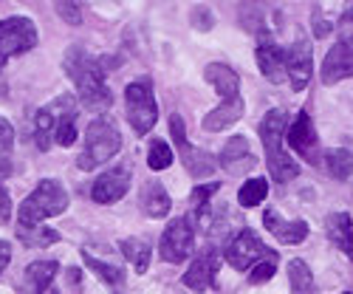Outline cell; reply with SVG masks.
I'll return each mask as SVG.
<instances>
[{
    "instance_id": "cell-4",
    "label": "cell",
    "mask_w": 353,
    "mask_h": 294,
    "mask_svg": "<svg viewBox=\"0 0 353 294\" xmlns=\"http://www.w3.org/2000/svg\"><path fill=\"white\" fill-rule=\"evenodd\" d=\"M68 210V193L57 179H43L34 193L20 204V226H40L54 215H63Z\"/></svg>"
},
{
    "instance_id": "cell-13",
    "label": "cell",
    "mask_w": 353,
    "mask_h": 294,
    "mask_svg": "<svg viewBox=\"0 0 353 294\" xmlns=\"http://www.w3.org/2000/svg\"><path fill=\"white\" fill-rule=\"evenodd\" d=\"M221 269V252L218 249H203L195 255L190 269L184 272V286L192 291H207L215 283V275Z\"/></svg>"
},
{
    "instance_id": "cell-27",
    "label": "cell",
    "mask_w": 353,
    "mask_h": 294,
    "mask_svg": "<svg viewBox=\"0 0 353 294\" xmlns=\"http://www.w3.org/2000/svg\"><path fill=\"white\" fill-rule=\"evenodd\" d=\"M322 164H325V170H328L331 179L345 182V179H350V175H353V153L345 150V147H336V150L325 153Z\"/></svg>"
},
{
    "instance_id": "cell-28",
    "label": "cell",
    "mask_w": 353,
    "mask_h": 294,
    "mask_svg": "<svg viewBox=\"0 0 353 294\" xmlns=\"http://www.w3.org/2000/svg\"><path fill=\"white\" fill-rule=\"evenodd\" d=\"M54 125H57V116H54L51 108L37 110V116H34V139H37L40 150H48V147H51V141H54Z\"/></svg>"
},
{
    "instance_id": "cell-10",
    "label": "cell",
    "mask_w": 353,
    "mask_h": 294,
    "mask_svg": "<svg viewBox=\"0 0 353 294\" xmlns=\"http://www.w3.org/2000/svg\"><path fill=\"white\" fill-rule=\"evenodd\" d=\"M285 136H288V144L294 147V153H297L300 159H305L308 164L322 161L319 136H316V128L311 122L308 110H300L297 116H294V122H288V128H285Z\"/></svg>"
},
{
    "instance_id": "cell-5",
    "label": "cell",
    "mask_w": 353,
    "mask_h": 294,
    "mask_svg": "<svg viewBox=\"0 0 353 294\" xmlns=\"http://www.w3.org/2000/svg\"><path fill=\"white\" fill-rule=\"evenodd\" d=\"M125 110L136 136H147L159 122V102L153 97V79L139 77L125 88Z\"/></svg>"
},
{
    "instance_id": "cell-36",
    "label": "cell",
    "mask_w": 353,
    "mask_h": 294,
    "mask_svg": "<svg viewBox=\"0 0 353 294\" xmlns=\"http://www.w3.org/2000/svg\"><path fill=\"white\" fill-rule=\"evenodd\" d=\"M9 218H12V198H9L6 187L0 184V226L9 224Z\"/></svg>"
},
{
    "instance_id": "cell-39",
    "label": "cell",
    "mask_w": 353,
    "mask_h": 294,
    "mask_svg": "<svg viewBox=\"0 0 353 294\" xmlns=\"http://www.w3.org/2000/svg\"><path fill=\"white\" fill-rule=\"evenodd\" d=\"M9 260H12V244H6V241H0V275L6 272V266H9Z\"/></svg>"
},
{
    "instance_id": "cell-20",
    "label": "cell",
    "mask_w": 353,
    "mask_h": 294,
    "mask_svg": "<svg viewBox=\"0 0 353 294\" xmlns=\"http://www.w3.org/2000/svg\"><path fill=\"white\" fill-rule=\"evenodd\" d=\"M203 79H207L215 91L221 94V99H238L241 97V77L234 74L226 63H210L203 68Z\"/></svg>"
},
{
    "instance_id": "cell-35",
    "label": "cell",
    "mask_w": 353,
    "mask_h": 294,
    "mask_svg": "<svg viewBox=\"0 0 353 294\" xmlns=\"http://www.w3.org/2000/svg\"><path fill=\"white\" fill-rule=\"evenodd\" d=\"M57 12H60V17L71 26H79L82 23V14H79V6L77 3H57Z\"/></svg>"
},
{
    "instance_id": "cell-7",
    "label": "cell",
    "mask_w": 353,
    "mask_h": 294,
    "mask_svg": "<svg viewBox=\"0 0 353 294\" xmlns=\"http://www.w3.org/2000/svg\"><path fill=\"white\" fill-rule=\"evenodd\" d=\"M37 46V26L28 17L0 20V66L17 54H26Z\"/></svg>"
},
{
    "instance_id": "cell-2",
    "label": "cell",
    "mask_w": 353,
    "mask_h": 294,
    "mask_svg": "<svg viewBox=\"0 0 353 294\" xmlns=\"http://www.w3.org/2000/svg\"><path fill=\"white\" fill-rule=\"evenodd\" d=\"M285 128H288V113L283 108L269 110L260 122V139H263V147H266V164L272 173V182H277V184H288L300 175V164L294 161V156L285 153V147H283Z\"/></svg>"
},
{
    "instance_id": "cell-22",
    "label": "cell",
    "mask_w": 353,
    "mask_h": 294,
    "mask_svg": "<svg viewBox=\"0 0 353 294\" xmlns=\"http://www.w3.org/2000/svg\"><path fill=\"white\" fill-rule=\"evenodd\" d=\"M243 116V97L238 99H226L221 102L215 110H210L207 116H203V130H210V133H218L229 125H234Z\"/></svg>"
},
{
    "instance_id": "cell-41",
    "label": "cell",
    "mask_w": 353,
    "mask_h": 294,
    "mask_svg": "<svg viewBox=\"0 0 353 294\" xmlns=\"http://www.w3.org/2000/svg\"><path fill=\"white\" fill-rule=\"evenodd\" d=\"M0 94H6V82H3V74H0Z\"/></svg>"
},
{
    "instance_id": "cell-16",
    "label": "cell",
    "mask_w": 353,
    "mask_h": 294,
    "mask_svg": "<svg viewBox=\"0 0 353 294\" xmlns=\"http://www.w3.org/2000/svg\"><path fill=\"white\" fill-rule=\"evenodd\" d=\"M263 226H266L274 238L285 246H294V244H303L308 238V224L305 221H283L277 210H266L263 213Z\"/></svg>"
},
{
    "instance_id": "cell-33",
    "label": "cell",
    "mask_w": 353,
    "mask_h": 294,
    "mask_svg": "<svg viewBox=\"0 0 353 294\" xmlns=\"http://www.w3.org/2000/svg\"><path fill=\"white\" fill-rule=\"evenodd\" d=\"M218 190H221V184H218V182H210V184H201V187H195V190H192V204H195V207L203 213V204H207V201H210V198H212Z\"/></svg>"
},
{
    "instance_id": "cell-3",
    "label": "cell",
    "mask_w": 353,
    "mask_h": 294,
    "mask_svg": "<svg viewBox=\"0 0 353 294\" xmlns=\"http://www.w3.org/2000/svg\"><path fill=\"white\" fill-rule=\"evenodd\" d=\"M119 150H122V133H119V128H116V122L108 119V116H97V119L88 125L85 150L79 153L77 164H79V170L91 173V170L108 164Z\"/></svg>"
},
{
    "instance_id": "cell-34",
    "label": "cell",
    "mask_w": 353,
    "mask_h": 294,
    "mask_svg": "<svg viewBox=\"0 0 353 294\" xmlns=\"http://www.w3.org/2000/svg\"><path fill=\"white\" fill-rule=\"evenodd\" d=\"M311 20H314V37H316V40H322V37H328V35H331V23L325 20V14H322L319 6H314Z\"/></svg>"
},
{
    "instance_id": "cell-37",
    "label": "cell",
    "mask_w": 353,
    "mask_h": 294,
    "mask_svg": "<svg viewBox=\"0 0 353 294\" xmlns=\"http://www.w3.org/2000/svg\"><path fill=\"white\" fill-rule=\"evenodd\" d=\"M339 32H345V37H342V40H353V6H347L345 17L339 20Z\"/></svg>"
},
{
    "instance_id": "cell-21",
    "label": "cell",
    "mask_w": 353,
    "mask_h": 294,
    "mask_svg": "<svg viewBox=\"0 0 353 294\" xmlns=\"http://www.w3.org/2000/svg\"><path fill=\"white\" fill-rule=\"evenodd\" d=\"M139 207L147 218H164L172 207V201L167 195V190L159 184V182H147L139 193Z\"/></svg>"
},
{
    "instance_id": "cell-29",
    "label": "cell",
    "mask_w": 353,
    "mask_h": 294,
    "mask_svg": "<svg viewBox=\"0 0 353 294\" xmlns=\"http://www.w3.org/2000/svg\"><path fill=\"white\" fill-rule=\"evenodd\" d=\"M269 193V182L266 179H249L241 193H238V201H241V207H257V204L266 198Z\"/></svg>"
},
{
    "instance_id": "cell-31",
    "label": "cell",
    "mask_w": 353,
    "mask_h": 294,
    "mask_svg": "<svg viewBox=\"0 0 353 294\" xmlns=\"http://www.w3.org/2000/svg\"><path fill=\"white\" fill-rule=\"evenodd\" d=\"M274 272H277V260H260L257 266L249 269V283H252V286H260V283L272 280Z\"/></svg>"
},
{
    "instance_id": "cell-42",
    "label": "cell",
    "mask_w": 353,
    "mask_h": 294,
    "mask_svg": "<svg viewBox=\"0 0 353 294\" xmlns=\"http://www.w3.org/2000/svg\"><path fill=\"white\" fill-rule=\"evenodd\" d=\"M345 294H350V291H345Z\"/></svg>"
},
{
    "instance_id": "cell-15",
    "label": "cell",
    "mask_w": 353,
    "mask_h": 294,
    "mask_svg": "<svg viewBox=\"0 0 353 294\" xmlns=\"http://www.w3.org/2000/svg\"><path fill=\"white\" fill-rule=\"evenodd\" d=\"M257 66H260L263 77H266L269 82H274V85L285 79V54H283V46H277L269 37L266 28L257 35Z\"/></svg>"
},
{
    "instance_id": "cell-30",
    "label": "cell",
    "mask_w": 353,
    "mask_h": 294,
    "mask_svg": "<svg viewBox=\"0 0 353 294\" xmlns=\"http://www.w3.org/2000/svg\"><path fill=\"white\" fill-rule=\"evenodd\" d=\"M147 164H150V170H167L172 164V147L161 139L150 141V150H147Z\"/></svg>"
},
{
    "instance_id": "cell-40",
    "label": "cell",
    "mask_w": 353,
    "mask_h": 294,
    "mask_svg": "<svg viewBox=\"0 0 353 294\" xmlns=\"http://www.w3.org/2000/svg\"><path fill=\"white\" fill-rule=\"evenodd\" d=\"M12 175V159H0V179Z\"/></svg>"
},
{
    "instance_id": "cell-23",
    "label": "cell",
    "mask_w": 353,
    "mask_h": 294,
    "mask_svg": "<svg viewBox=\"0 0 353 294\" xmlns=\"http://www.w3.org/2000/svg\"><path fill=\"white\" fill-rule=\"evenodd\" d=\"M325 232H328L331 244L339 246V252L353 257V221L347 213H331L325 221Z\"/></svg>"
},
{
    "instance_id": "cell-38",
    "label": "cell",
    "mask_w": 353,
    "mask_h": 294,
    "mask_svg": "<svg viewBox=\"0 0 353 294\" xmlns=\"http://www.w3.org/2000/svg\"><path fill=\"white\" fill-rule=\"evenodd\" d=\"M192 20H195V26H198V28H210V26H212V14H210V9H207V6H203V9L198 6V9H195V14H192Z\"/></svg>"
},
{
    "instance_id": "cell-9",
    "label": "cell",
    "mask_w": 353,
    "mask_h": 294,
    "mask_svg": "<svg viewBox=\"0 0 353 294\" xmlns=\"http://www.w3.org/2000/svg\"><path fill=\"white\" fill-rule=\"evenodd\" d=\"M170 133H172V141H175V147H179L181 161H184V167L190 170V175H195V179H203V175L215 173V167H218L215 156L207 153V150H198L195 144H190L184 119H181L179 113H172V116H170Z\"/></svg>"
},
{
    "instance_id": "cell-19",
    "label": "cell",
    "mask_w": 353,
    "mask_h": 294,
    "mask_svg": "<svg viewBox=\"0 0 353 294\" xmlns=\"http://www.w3.org/2000/svg\"><path fill=\"white\" fill-rule=\"evenodd\" d=\"M221 164L223 170H229L232 175H241L246 170H252L257 164V159L252 156L249 150V141L243 136H232L226 144H223V150H221Z\"/></svg>"
},
{
    "instance_id": "cell-18",
    "label": "cell",
    "mask_w": 353,
    "mask_h": 294,
    "mask_svg": "<svg viewBox=\"0 0 353 294\" xmlns=\"http://www.w3.org/2000/svg\"><path fill=\"white\" fill-rule=\"evenodd\" d=\"M82 257H85V266L97 272L102 277V283L113 291V294H122L125 291V269H122V263H116V260H108V257H99L94 255L91 249H82Z\"/></svg>"
},
{
    "instance_id": "cell-12",
    "label": "cell",
    "mask_w": 353,
    "mask_h": 294,
    "mask_svg": "<svg viewBox=\"0 0 353 294\" xmlns=\"http://www.w3.org/2000/svg\"><path fill=\"white\" fill-rule=\"evenodd\" d=\"M130 182H133L130 164H119L113 170H105L91 187V198L97 204H116V201L125 198V193H130Z\"/></svg>"
},
{
    "instance_id": "cell-24",
    "label": "cell",
    "mask_w": 353,
    "mask_h": 294,
    "mask_svg": "<svg viewBox=\"0 0 353 294\" xmlns=\"http://www.w3.org/2000/svg\"><path fill=\"white\" fill-rule=\"evenodd\" d=\"M288 283H291V294H319L308 263L300 257L288 260Z\"/></svg>"
},
{
    "instance_id": "cell-11",
    "label": "cell",
    "mask_w": 353,
    "mask_h": 294,
    "mask_svg": "<svg viewBox=\"0 0 353 294\" xmlns=\"http://www.w3.org/2000/svg\"><path fill=\"white\" fill-rule=\"evenodd\" d=\"M283 54H285V79L291 82L294 91H305V85L311 82V71H314L311 43L305 37H294V43L283 48Z\"/></svg>"
},
{
    "instance_id": "cell-25",
    "label": "cell",
    "mask_w": 353,
    "mask_h": 294,
    "mask_svg": "<svg viewBox=\"0 0 353 294\" xmlns=\"http://www.w3.org/2000/svg\"><path fill=\"white\" fill-rule=\"evenodd\" d=\"M17 238L23 246H32V249H46L54 246L60 241V232L51 229V226H17Z\"/></svg>"
},
{
    "instance_id": "cell-6",
    "label": "cell",
    "mask_w": 353,
    "mask_h": 294,
    "mask_svg": "<svg viewBox=\"0 0 353 294\" xmlns=\"http://www.w3.org/2000/svg\"><path fill=\"white\" fill-rule=\"evenodd\" d=\"M226 260H229L232 269L249 272L252 266H257L260 260H280V257H277L274 249H269L266 244L257 238L254 229H241L229 241V246H226Z\"/></svg>"
},
{
    "instance_id": "cell-32",
    "label": "cell",
    "mask_w": 353,
    "mask_h": 294,
    "mask_svg": "<svg viewBox=\"0 0 353 294\" xmlns=\"http://www.w3.org/2000/svg\"><path fill=\"white\" fill-rule=\"evenodd\" d=\"M12 144H14V128H12L9 119L0 116V159L12 156Z\"/></svg>"
},
{
    "instance_id": "cell-1",
    "label": "cell",
    "mask_w": 353,
    "mask_h": 294,
    "mask_svg": "<svg viewBox=\"0 0 353 294\" xmlns=\"http://www.w3.org/2000/svg\"><path fill=\"white\" fill-rule=\"evenodd\" d=\"M116 66L108 57H94L91 51H85L82 46H71L65 51V74L74 79L77 91H79V102L88 110H108L113 102V94L105 82L108 68Z\"/></svg>"
},
{
    "instance_id": "cell-26",
    "label": "cell",
    "mask_w": 353,
    "mask_h": 294,
    "mask_svg": "<svg viewBox=\"0 0 353 294\" xmlns=\"http://www.w3.org/2000/svg\"><path fill=\"white\" fill-rule=\"evenodd\" d=\"M122 255H125V260H130L133 263V269L139 272V275H144L147 272V266H150V257H153V249H150V244L147 241H139V238H128V241H122Z\"/></svg>"
},
{
    "instance_id": "cell-14",
    "label": "cell",
    "mask_w": 353,
    "mask_h": 294,
    "mask_svg": "<svg viewBox=\"0 0 353 294\" xmlns=\"http://www.w3.org/2000/svg\"><path fill=\"white\" fill-rule=\"evenodd\" d=\"M353 77V40H339L328 57L325 63L319 68V79L322 85H336L339 79H347Z\"/></svg>"
},
{
    "instance_id": "cell-17",
    "label": "cell",
    "mask_w": 353,
    "mask_h": 294,
    "mask_svg": "<svg viewBox=\"0 0 353 294\" xmlns=\"http://www.w3.org/2000/svg\"><path fill=\"white\" fill-rule=\"evenodd\" d=\"M57 260H34L28 263L20 277V294H46L57 275Z\"/></svg>"
},
{
    "instance_id": "cell-8",
    "label": "cell",
    "mask_w": 353,
    "mask_h": 294,
    "mask_svg": "<svg viewBox=\"0 0 353 294\" xmlns=\"http://www.w3.org/2000/svg\"><path fill=\"white\" fill-rule=\"evenodd\" d=\"M192 246H195V226H192V218L190 215H181V218H172L161 235V244H159V255L161 260L167 263H181L192 255Z\"/></svg>"
}]
</instances>
